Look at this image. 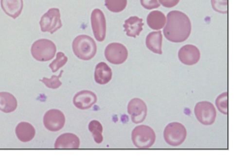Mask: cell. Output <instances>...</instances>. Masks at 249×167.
Here are the masks:
<instances>
[{"instance_id":"obj_16","label":"cell","mask_w":249,"mask_h":167,"mask_svg":"<svg viewBox=\"0 0 249 167\" xmlns=\"http://www.w3.org/2000/svg\"><path fill=\"white\" fill-rule=\"evenodd\" d=\"M1 7L12 18H17L23 12V0H1Z\"/></svg>"},{"instance_id":"obj_11","label":"cell","mask_w":249,"mask_h":167,"mask_svg":"<svg viewBox=\"0 0 249 167\" xmlns=\"http://www.w3.org/2000/svg\"><path fill=\"white\" fill-rule=\"evenodd\" d=\"M127 112L129 114L131 121L136 124H139L143 122L147 117V105L141 99H132L127 106Z\"/></svg>"},{"instance_id":"obj_27","label":"cell","mask_w":249,"mask_h":167,"mask_svg":"<svg viewBox=\"0 0 249 167\" xmlns=\"http://www.w3.org/2000/svg\"><path fill=\"white\" fill-rule=\"evenodd\" d=\"M213 10L218 13H228V0H211Z\"/></svg>"},{"instance_id":"obj_28","label":"cell","mask_w":249,"mask_h":167,"mask_svg":"<svg viewBox=\"0 0 249 167\" xmlns=\"http://www.w3.org/2000/svg\"><path fill=\"white\" fill-rule=\"evenodd\" d=\"M141 3L147 10L156 9L160 6L159 0H141Z\"/></svg>"},{"instance_id":"obj_19","label":"cell","mask_w":249,"mask_h":167,"mask_svg":"<svg viewBox=\"0 0 249 167\" xmlns=\"http://www.w3.org/2000/svg\"><path fill=\"white\" fill-rule=\"evenodd\" d=\"M162 43H163V34L160 31L151 32L147 34L146 38V46L151 51L155 54H162Z\"/></svg>"},{"instance_id":"obj_8","label":"cell","mask_w":249,"mask_h":167,"mask_svg":"<svg viewBox=\"0 0 249 167\" xmlns=\"http://www.w3.org/2000/svg\"><path fill=\"white\" fill-rule=\"evenodd\" d=\"M105 55L110 64L120 65L127 60L128 51L126 47L121 43H112L107 46Z\"/></svg>"},{"instance_id":"obj_14","label":"cell","mask_w":249,"mask_h":167,"mask_svg":"<svg viewBox=\"0 0 249 167\" xmlns=\"http://www.w3.org/2000/svg\"><path fill=\"white\" fill-rule=\"evenodd\" d=\"M80 141L78 136L74 134L65 133L57 138L54 148L55 149H79Z\"/></svg>"},{"instance_id":"obj_21","label":"cell","mask_w":249,"mask_h":167,"mask_svg":"<svg viewBox=\"0 0 249 167\" xmlns=\"http://www.w3.org/2000/svg\"><path fill=\"white\" fill-rule=\"evenodd\" d=\"M166 16L163 12L160 11H154L149 13L147 16V25L152 30H157L160 31L164 27L166 24Z\"/></svg>"},{"instance_id":"obj_25","label":"cell","mask_w":249,"mask_h":167,"mask_svg":"<svg viewBox=\"0 0 249 167\" xmlns=\"http://www.w3.org/2000/svg\"><path fill=\"white\" fill-rule=\"evenodd\" d=\"M63 74H64V71L62 70L61 72H60V74H59L58 76L53 75L50 79L43 78L41 81L43 82V84H45V86L48 87V88L55 90V89H58L62 86V83L60 82V80H59V79H60Z\"/></svg>"},{"instance_id":"obj_23","label":"cell","mask_w":249,"mask_h":167,"mask_svg":"<svg viewBox=\"0 0 249 167\" xmlns=\"http://www.w3.org/2000/svg\"><path fill=\"white\" fill-rule=\"evenodd\" d=\"M127 5V0H105L107 8L113 13L123 12Z\"/></svg>"},{"instance_id":"obj_2","label":"cell","mask_w":249,"mask_h":167,"mask_svg":"<svg viewBox=\"0 0 249 167\" xmlns=\"http://www.w3.org/2000/svg\"><path fill=\"white\" fill-rule=\"evenodd\" d=\"M72 50L75 56L79 59L88 61L95 57L97 46L91 37L81 34L73 40Z\"/></svg>"},{"instance_id":"obj_4","label":"cell","mask_w":249,"mask_h":167,"mask_svg":"<svg viewBox=\"0 0 249 167\" xmlns=\"http://www.w3.org/2000/svg\"><path fill=\"white\" fill-rule=\"evenodd\" d=\"M57 48L53 41L42 39L36 41L32 46V56L39 62H48L55 56Z\"/></svg>"},{"instance_id":"obj_29","label":"cell","mask_w":249,"mask_h":167,"mask_svg":"<svg viewBox=\"0 0 249 167\" xmlns=\"http://www.w3.org/2000/svg\"><path fill=\"white\" fill-rule=\"evenodd\" d=\"M159 2L167 8H172L177 6L179 2V0H159Z\"/></svg>"},{"instance_id":"obj_22","label":"cell","mask_w":249,"mask_h":167,"mask_svg":"<svg viewBox=\"0 0 249 167\" xmlns=\"http://www.w3.org/2000/svg\"><path fill=\"white\" fill-rule=\"evenodd\" d=\"M89 130L92 134L93 138L98 144L102 143L103 138V126L97 120H92L89 122Z\"/></svg>"},{"instance_id":"obj_1","label":"cell","mask_w":249,"mask_h":167,"mask_svg":"<svg viewBox=\"0 0 249 167\" xmlns=\"http://www.w3.org/2000/svg\"><path fill=\"white\" fill-rule=\"evenodd\" d=\"M163 27L164 37L172 43H183L190 36L192 23L188 16L179 11H172L167 16Z\"/></svg>"},{"instance_id":"obj_12","label":"cell","mask_w":249,"mask_h":167,"mask_svg":"<svg viewBox=\"0 0 249 167\" xmlns=\"http://www.w3.org/2000/svg\"><path fill=\"white\" fill-rule=\"evenodd\" d=\"M97 102V96L91 90H81L73 98V103L79 110H88Z\"/></svg>"},{"instance_id":"obj_6","label":"cell","mask_w":249,"mask_h":167,"mask_svg":"<svg viewBox=\"0 0 249 167\" xmlns=\"http://www.w3.org/2000/svg\"><path fill=\"white\" fill-rule=\"evenodd\" d=\"M39 25L42 32H49L50 34H54V32L60 29L63 24L59 8L48 10L47 13L41 17Z\"/></svg>"},{"instance_id":"obj_7","label":"cell","mask_w":249,"mask_h":167,"mask_svg":"<svg viewBox=\"0 0 249 167\" xmlns=\"http://www.w3.org/2000/svg\"><path fill=\"white\" fill-rule=\"evenodd\" d=\"M194 112L197 120L204 126H210L215 122L216 111L212 102L207 101L198 102L196 105Z\"/></svg>"},{"instance_id":"obj_20","label":"cell","mask_w":249,"mask_h":167,"mask_svg":"<svg viewBox=\"0 0 249 167\" xmlns=\"http://www.w3.org/2000/svg\"><path fill=\"white\" fill-rule=\"evenodd\" d=\"M18 102L16 97L11 93L0 92V111L9 114L17 109Z\"/></svg>"},{"instance_id":"obj_3","label":"cell","mask_w":249,"mask_h":167,"mask_svg":"<svg viewBox=\"0 0 249 167\" xmlns=\"http://www.w3.org/2000/svg\"><path fill=\"white\" fill-rule=\"evenodd\" d=\"M131 140L138 149H148L156 141V134L148 126L141 125L135 127L131 133Z\"/></svg>"},{"instance_id":"obj_24","label":"cell","mask_w":249,"mask_h":167,"mask_svg":"<svg viewBox=\"0 0 249 167\" xmlns=\"http://www.w3.org/2000/svg\"><path fill=\"white\" fill-rule=\"evenodd\" d=\"M67 63H68V57L66 56L63 52H58L56 54V58L49 65V67L51 68V70L53 73H55L60 68L63 67Z\"/></svg>"},{"instance_id":"obj_13","label":"cell","mask_w":249,"mask_h":167,"mask_svg":"<svg viewBox=\"0 0 249 167\" xmlns=\"http://www.w3.org/2000/svg\"><path fill=\"white\" fill-rule=\"evenodd\" d=\"M178 57L184 65H195L200 59V52L196 46L188 44L179 49Z\"/></svg>"},{"instance_id":"obj_10","label":"cell","mask_w":249,"mask_h":167,"mask_svg":"<svg viewBox=\"0 0 249 167\" xmlns=\"http://www.w3.org/2000/svg\"><path fill=\"white\" fill-rule=\"evenodd\" d=\"M91 27L95 39L99 42L106 38L107 23L105 14L100 9H95L91 13Z\"/></svg>"},{"instance_id":"obj_17","label":"cell","mask_w":249,"mask_h":167,"mask_svg":"<svg viewBox=\"0 0 249 167\" xmlns=\"http://www.w3.org/2000/svg\"><path fill=\"white\" fill-rule=\"evenodd\" d=\"M94 77L96 84L105 85L111 81L112 78V70L105 62H101L95 67Z\"/></svg>"},{"instance_id":"obj_26","label":"cell","mask_w":249,"mask_h":167,"mask_svg":"<svg viewBox=\"0 0 249 167\" xmlns=\"http://www.w3.org/2000/svg\"><path fill=\"white\" fill-rule=\"evenodd\" d=\"M215 105L220 112L228 115V92H224L218 96L215 100Z\"/></svg>"},{"instance_id":"obj_15","label":"cell","mask_w":249,"mask_h":167,"mask_svg":"<svg viewBox=\"0 0 249 167\" xmlns=\"http://www.w3.org/2000/svg\"><path fill=\"white\" fill-rule=\"evenodd\" d=\"M143 25L144 24L142 18H139L137 16H131L124 21V27L127 36L136 38L143 31Z\"/></svg>"},{"instance_id":"obj_5","label":"cell","mask_w":249,"mask_h":167,"mask_svg":"<svg viewBox=\"0 0 249 167\" xmlns=\"http://www.w3.org/2000/svg\"><path fill=\"white\" fill-rule=\"evenodd\" d=\"M187 130L179 122H172L166 127L163 131L164 140L172 147H178L185 141Z\"/></svg>"},{"instance_id":"obj_18","label":"cell","mask_w":249,"mask_h":167,"mask_svg":"<svg viewBox=\"0 0 249 167\" xmlns=\"http://www.w3.org/2000/svg\"><path fill=\"white\" fill-rule=\"evenodd\" d=\"M16 134L18 140L23 142H28L35 138L36 130L32 124L28 122H22L17 125Z\"/></svg>"},{"instance_id":"obj_9","label":"cell","mask_w":249,"mask_h":167,"mask_svg":"<svg viewBox=\"0 0 249 167\" xmlns=\"http://www.w3.org/2000/svg\"><path fill=\"white\" fill-rule=\"evenodd\" d=\"M65 122L64 114L57 109L47 111L43 116L44 127L52 132H56L62 130L65 125Z\"/></svg>"}]
</instances>
